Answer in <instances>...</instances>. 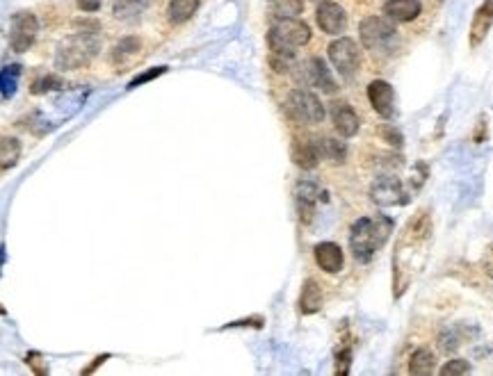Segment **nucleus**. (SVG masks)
<instances>
[{
  "label": "nucleus",
  "instance_id": "1",
  "mask_svg": "<svg viewBox=\"0 0 493 376\" xmlns=\"http://www.w3.org/2000/svg\"><path fill=\"white\" fill-rule=\"evenodd\" d=\"M393 233V221L386 217L359 219L350 230V249L354 258L359 263H368V260L379 251L389 235Z\"/></svg>",
  "mask_w": 493,
  "mask_h": 376
},
{
  "label": "nucleus",
  "instance_id": "2",
  "mask_svg": "<svg viewBox=\"0 0 493 376\" xmlns=\"http://www.w3.org/2000/svg\"><path fill=\"white\" fill-rule=\"evenodd\" d=\"M101 51V42L96 32H75L71 37H64L57 46L55 66L62 71H73L87 66Z\"/></svg>",
  "mask_w": 493,
  "mask_h": 376
},
{
  "label": "nucleus",
  "instance_id": "3",
  "mask_svg": "<svg viewBox=\"0 0 493 376\" xmlns=\"http://www.w3.org/2000/svg\"><path fill=\"white\" fill-rule=\"evenodd\" d=\"M269 48L274 55L295 57V48L311 42V27L299 18H279L274 23L272 32L267 37Z\"/></svg>",
  "mask_w": 493,
  "mask_h": 376
},
{
  "label": "nucleus",
  "instance_id": "4",
  "mask_svg": "<svg viewBox=\"0 0 493 376\" xmlns=\"http://www.w3.org/2000/svg\"><path fill=\"white\" fill-rule=\"evenodd\" d=\"M359 35H361L363 46L375 53L393 51L395 42H398V30H395V25L389 21V16L363 18L359 25Z\"/></svg>",
  "mask_w": 493,
  "mask_h": 376
},
{
  "label": "nucleus",
  "instance_id": "5",
  "mask_svg": "<svg viewBox=\"0 0 493 376\" xmlns=\"http://www.w3.org/2000/svg\"><path fill=\"white\" fill-rule=\"evenodd\" d=\"M288 114L299 123H320L324 119V105L313 92L295 89L286 99Z\"/></svg>",
  "mask_w": 493,
  "mask_h": 376
},
{
  "label": "nucleus",
  "instance_id": "6",
  "mask_svg": "<svg viewBox=\"0 0 493 376\" xmlns=\"http://www.w3.org/2000/svg\"><path fill=\"white\" fill-rule=\"evenodd\" d=\"M327 51H329V60H331L334 69L341 73L343 78L356 75V71H359V66H361V51L352 39L341 37V39L329 44Z\"/></svg>",
  "mask_w": 493,
  "mask_h": 376
},
{
  "label": "nucleus",
  "instance_id": "7",
  "mask_svg": "<svg viewBox=\"0 0 493 376\" xmlns=\"http://www.w3.org/2000/svg\"><path fill=\"white\" fill-rule=\"evenodd\" d=\"M39 32V21L32 12H16L12 18V35H9V46L16 53H25L32 46Z\"/></svg>",
  "mask_w": 493,
  "mask_h": 376
},
{
  "label": "nucleus",
  "instance_id": "8",
  "mask_svg": "<svg viewBox=\"0 0 493 376\" xmlns=\"http://www.w3.org/2000/svg\"><path fill=\"white\" fill-rule=\"evenodd\" d=\"M297 78L304 87H315V89L327 92V94L336 92V80L331 78V71L327 69V64L320 57H311V60H306L299 66Z\"/></svg>",
  "mask_w": 493,
  "mask_h": 376
},
{
  "label": "nucleus",
  "instance_id": "9",
  "mask_svg": "<svg viewBox=\"0 0 493 376\" xmlns=\"http://www.w3.org/2000/svg\"><path fill=\"white\" fill-rule=\"evenodd\" d=\"M370 199L375 201L379 208H391L398 203H407V194H404V187L398 178L393 176H382L372 182L370 187Z\"/></svg>",
  "mask_w": 493,
  "mask_h": 376
},
{
  "label": "nucleus",
  "instance_id": "10",
  "mask_svg": "<svg viewBox=\"0 0 493 376\" xmlns=\"http://www.w3.org/2000/svg\"><path fill=\"white\" fill-rule=\"evenodd\" d=\"M317 25H320V30L327 32V35H341L345 30L347 25V14L345 9L334 3V0H324V3L317 5Z\"/></svg>",
  "mask_w": 493,
  "mask_h": 376
},
{
  "label": "nucleus",
  "instance_id": "11",
  "mask_svg": "<svg viewBox=\"0 0 493 376\" xmlns=\"http://www.w3.org/2000/svg\"><path fill=\"white\" fill-rule=\"evenodd\" d=\"M368 99L379 117L391 119L395 114V94H393V87L386 80H372L368 84Z\"/></svg>",
  "mask_w": 493,
  "mask_h": 376
},
{
  "label": "nucleus",
  "instance_id": "12",
  "mask_svg": "<svg viewBox=\"0 0 493 376\" xmlns=\"http://www.w3.org/2000/svg\"><path fill=\"white\" fill-rule=\"evenodd\" d=\"M331 119H334L336 130L341 132L343 137H354V134L359 132V117H356V112L343 101L331 105Z\"/></svg>",
  "mask_w": 493,
  "mask_h": 376
},
{
  "label": "nucleus",
  "instance_id": "13",
  "mask_svg": "<svg viewBox=\"0 0 493 376\" xmlns=\"http://www.w3.org/2000/svg\"><path fill=\"white\" fill-rule=\"evenodd\" d=\"M315 263H317V267L322 269V272H327V274H338V272L343 269V263H345L341 246L334 244V242H322V244H317V246H315Z\"/></svg>",
  "mask_w": 493,
  "mask_h": 376
},
{
  "label": "nucleus",
  "instance_id": "14",
  "mask_svg": "<svg viewBox=\"0 0 493 376\" xmlns=\"http://www.w3.org/2000/svg\"><path fill=\"white\" fill-rule=\"evenodd\" d=\"M491 23H493V0H485L480 7L475 16H473V25H470V46H477L485 42V37L491 30Z\"/></svg>",
  "mask_w": 493,
  "mask_h": 376
},
{
  "label": "nucleus",
  "instance_id": "15",
  "mask_svg": "<svg viewBox=\"0 0 493 376\" xmlns=\"http://www.w3.org/2000/svg\"><path fill=\"white\" fill-rule=\"evenodd\" d=\"M420 9H422L420 0H386L384 14L393 18V21L409 23L420 14Z\"/></svg>",
  "mask_w": 493,
  "mask_h": 376
},
{
  "label": "nucleus",
  "instance_id": "16",
  "mask_svg": "<svg viewBox=\"0 0 493 376\" xmlns=\"http://www.w3.org/2000/svg\"><path fill=\"white\" fill-rule=\"evenodd\" d=\"M315 194H317V187L313 185V182H299V187H297V210H299V219H302L304 224H311V221H313Z\"/></svg>",
  "mask_w": 493,
  "mask_h": 376
},
{
  "label": "nucleus",
  "instance_id": "17",
  "mask_svg": "<svg viewBox=\"0 0 493 376\" xmlns=\"http://www.w3.org/2000/svg\"><path fill=\"white\" fill-rule=\"evenodd\" d=\"M315 151H317V156L329 160V162H334V165H343V162L347 160L345 142L334 139V137H320L315 142Z\"/></svg>",
  "mask_w": 493,
  "mask_h": 376
},
{
  "label": "nucleus",
  "instance_id": "18",
  "mask_svg": "<svg viewBox=\"0 0 493 376\" xmlns=\"http://www.w3.org/2000/svg\"><path fill=\"white\" fill-rule=\"evenodd\" d=\"M299 308L304 315H313L322 308V290L315 281H306L302 296H299Z\"/></svg>",
  "mask_w": 493,
  "mask_h": 376
},
{
  "label": "nucleus",
  "instance_id": "19",
  "mask_svg": "<svg viewBox=\"0 0 493 376\" xmlns=\"http://www.w3.org/2000/svg\"><path fill=\"white\" fill-rule=\"evenodd\" d=\"M317 160H320V156H317L315 151V144L311 142H295L293 146V162L299 167V169H315L317 167Z\"/></svg>",
  "mask_w": 493,
  "mask_h": 376
},
{
  "label": "nucleus",
  "instance_id": "20",
  "mask_svg": "<svg viewBox=\"0 0 493 376\" xmlns=\"http://www.w3.org/2000/svg\"><path fill=\"white\" fill-rule=\"evenodd\" d=\"M144 12V0H114L112 14L123 23H135Z\"/></svg>",
  "mask_w": 493,
  "mask_h": 376
},
{
  "label": "nucleus",
  "instance_id": "21",
  "mask_svg": "<svg viewBox=\"0 0 493 376\" xmlns=\"http://www.w3.org/2000/svg\"><path fill=\"white\" fill-rule=\"evenodd\" d=\"M21 158V142L16 137H0V169H12Z\"/></svg>",
  "mask_w": 493,
  "mask_h": 376
},
{
  "label": "nucleus",
  "instance_id": "22",
  "mask_svg": "<svg viewBox=\"0 0 493 376\" xmlns=\"http://www.w3.org/2000/svg\"><path fill=\"white\" fill-rule=\"evenodd\" d=\"M434 368H437V358L427 349H418L409 361V374L413 376H427L434 372Z\"/></svg>",
  "mask_w": 493,
  "mask_h": 376
},
{
  "label": "nucleus",
  "instance_id": "23",
  "mask_svg": "<svg viewBox=\"0 0 493 376\" xmlns=\"http://www.w3.org/2000/svg\"><path fill=\"white\" fill-rule=\"evenodd\" d=\"M199 9V0H171L169 3V21L171 23H185Z\"/></svg>",
  "mask_w": 493,
  "mask_h": 376
},
{
  "label": "nucleus",
  "instance_id": "24",
  "mask_svg": "<svg viewBox=\"0 0 493 376\" xmlns=\"http://www.w3.org/2000/svg\"><path fill=\"white\" fill-rule=\"evenodd\" d=\"M269 7L279 18H295L302 14L304 3L302 0H269Z\"/></svg>",
  "mask_w": 493,
  "mask_h": 376
},
{
  "label": "nucleus",
  "instance_id": "25",
  "mask_svg": "<svg viewBox=\"0 0 493 376\" xmlns=\"http://www.w3.org/2000/svg\"><path fill=\"white\" fill-rule=\"evenodd\" d=\"M21 73V66L14 64V66H5L0 71V94L3 96H12L16 92V78Z\"/></svg>",
  "mask_w": 493,
  "mask_h": 376
},
{
  "label": "nucleus",
  "instance_id": "26",
  "mask_svg": "<svg viewBox=\"0 0 493 376\" xmlns=\"http://www.w3.org/2000/svg\"><path fill=\"white\" fill-rule=\"evenodd\" d=\"M140 48H142V42L138 39V37H126V39H121L117 46H114V53H112L114 62H121V60H126V57L135 55Z\"/></svg>",
  "mask_w": 493,
  "mask_h": 376
},
{
  "label": "nucleus",
  "instance_id": "27",
  "mask_svg": "<svg viewBox=\"0 0 493 376\" xmlns=\"http://www.w3.org/2000/svg\"><path fill=\"white\" fill-rule=\"evenodd\" d=\"M62 87H64V82L57 78V75H46V78L35 82L32 94H46V92H51V89H62Z\"/></svg>",
  "mask_w": 493,
  "mask_h": 376
},
{
  "label": "nucleus",
  "instance_id": "28",
  "mask_svg": "<svg viewBox=\"0 0 493 376\" xmlns=\"http://www.w3.org/2000/svg\"><path fill=\"white\" fill-rule=\"evenodd\" d=\"M470 372V365L463 361V358H454V361H448L446 365L441 368V374L443 376H454V374H468Z\"/></svg>",
  "mask_w": 493,
  "mask_h": 376
},
{
  "label": "nucleus",
  "instance_id": "29",
  "mask_svg": "<svg viewBox=\"0 0 493 376\" xmlns=\"http://www.w3.org/2000/svg\"><path fill=\"white\" fill-rule=\"evenodd\" d=\"M164 71H167V69H164V66H156V69H151V71H147V73H140L138 78L130 80L128 89H135V87H140V84L149 82V80H153V78H158V75H162Z\"/></svg>",
  "mask_w": 493,
  "mask_h": 376
},
{
  "label": "nucleus",
  "instance_id": "30",
  "mask_svg": "<svg viewBox=\"0 0 493 376\" xmlns=\"http://www.w3.org/2000/svg\"><path fill=\"white\" fill-rule=\"evenodd\" d=\"M75 5H78V9H83V12H99L101 7V0H75Z\"/></svg>",
  "mask_w": 493,
  "mask_h": 376
},
{
  "label": "nucleus",
  "instance_id": "31",
  "mask_svg": "<svg viewBox=\"0 0 493 376\" xmlns=\"http://www.w3.org/2000/svg\"><path fill=\"white\" fill-rule=\"evenodd\" d=\"M485 269H487L489 276H493V244L489 246L487 256H485Z\"/></svg>",
  "mask_w": 493,
  "mask_h": 376
}]
</instances>
